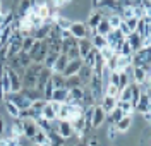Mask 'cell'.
Returning a JSON list of instances; mask_svg holds the SVG:
<instances>
[{"label": "cell", "instance_id": "6da1fadb", "mask_svg": "<svg viewBox=\"0 0 151 146\" xmlns=\"http://www.w3.org/2000/svg\"><path fill=\"white\" fill-rule=\"evenodd\" d=\"M83 115V108L76 107V105H70V103H62L60 105V110L57 114V119L58 120H74L76 117Z\"/></svg>", "mask_w": 151, "mask_h": 146}, {"label": "cell", "instance_id": "7a4b0ae2", "mask_svg": "<svg viewBox=\"0 0 151 146\" xmlns=\"http://www.w3.org/2000/svg\"><path fill=\"white\" fill-rule=\"evenodd\" d=\"M69 35L76 40H83V38H88V35H91L93 36L94 31H89L88 26H86V22H81V21H72V24H70V28H69ZM89 36V38H91Z\"/></svg>", "mask_w": 151, "mask_h": 146}, {"label": "cell", "instance_id": "3957f363", "mask_svg": "<svg viewBox=\"0 0 151 146\" xmlns=\"http://www.w3.org/2000/svg\"><path fill=\"white\" fill-rule=\"evenodd\" d=\"M150 53H151L150 47H142V48H139L137 52H134L131 55L132 67H141L144 64H148V62H150Z\"/></svg>", "mask_w": 151, "mask_h": 146}, {"label": "cell", "instance_id": "277c9868", "mask_svg": "<svg viewBox=\"0 0 151 146\" xmlns=\"http://www.w3.org/2000/svg\"><path fill=\"white\" fill-rule=\"evenodd\" d=\"M60 105H62V103L53 101V100L47 101V105H45L43 110H41V115L45 117V119H48V120H55L57 114H58V110H60Z\"/></svg>", "mask_w": 151, "mask_h": 146}, {"label": "cell", "instance_id": "5b68a950", "mask_svg": "<svg viewBox=\"0 0 151 146\" xmlns=\"http://www.w3.org/2000/svg\"><path fill=\"white\" fill-rule=\"evenodd\" d=\"M57 120H58V119H57ZM55 132L62 137V139H70V137L74 136V129H72V126H70L69 120H58Z\"/></svg>", "mask_w": 151, "mask_h": 146}, {"label": "cell", "instance_id": "8992f818", "mask_svg": "<svg viewBox=\"0 0 151 146\" xmlns=\"http://www.w3.org/2000/svg\"><path fill=\"white\" fill-rule=\"evenodd\" d=\"M21 122H22V136L33 139V136L38 132V126L35 119H21Z\"/></svg>", "mask_w": 151, "mask_h": 146}, {"label": "cell", "instance_id": "52a82bcc", "mask_svg": "<svg viewBox=\"0 0 151 146\" xmlns=\"http://www.w3.org/2000/svg\"><path fill=\"white\" fill-rule=\"evenodd\" d=\"M83 67V60L81 58H74V60H69L67 62L65 69H64V72H62V76L64 78H70V76H76L77 72H79V69Z\"/></svg>", "mask_w": 151, "mask_h": 146}, {"label": "cell", "instance_id": "ba28073f", "mask_svg": "<svg viewBox=\"0 0 151 146\" xmlns=\"http://www.w3.org/2000/svg\"><path fill=\"white\" fill-rule=\"evenodd\" d=\"M7 69V76H9V83H10V93H16V91H21L22 88V83H21V76H19L16 70H12L5 65Z\"/></svg>", "mask_w": 151, "mask_h": 146}, {"label": "cell", "instance_id": "9c48e42d", "mask_svg": "<svg viewBox=\"0 0 151 146\" xmlns=\"http://www.w3.org/2000/svg\"><path fill=\"white\" fill-rule=\"evenodd\" d=\"M115 129H117V132H120V134H127L129 131H131L132 127V115H124L120 120H117L115 124Z\"/></svg>", "mask_w": 151, "mask_h": 146}, {"label": "cell", "instance_id": "30bf717a", "mask_svg": "<svg viewBox=\"0 0 151 146\" xmlns=\"http://www.w3.org/2000/svg\"><path fill=\"white\" fill-rule=\"evenodd\" d=\"M105 117H106V114L103 112V108L100 107V105H94L93 119H91V127H94V129L101 127L103 126V122H105Z\"/></svg>", "mask_w": 151, "mask_h": 146}, {"label": "cell", "instance_id": "8fae6325", "mask_svg": "<svg viewBox=\"0 0 151 146\" xmlns=\"http://www.w3.org/2000/svg\"><path fill=\"white\" fill-rule=\"evenodd\" d=\"M125 41L131 45V48H132V53L134 52H137L139 48H142V38L136 33V31H132V33H129L127 36H125Z\"/></svg>", "mask_w": 151, "mask_h": 146}, {"label": "cell", "instance_id": "7c38bea8", "mask_svg": "<svg viewBox=\"0 0 151 146\" xmlns=\"http://www.w3.org/2000/svg\"><path fill=\"white\" fill-rule=\"evenodd\" d=\"M150 95H142L139 96V100H137V103H136V107H134V110L136 112H139V114H146V112H150L151 107H150Z\"/></svg>", "mask_w": 151, "mask_h": 146}, {"label": "cell", "instance_id": "4fadbf2b", "mask_svg": "<svg viewBox=\"0 0 151 146\" xmlns=\"http://www.w3.org/2000/svg\"><path fill=\"white\" fill-rule=\"evenodd\" d=\"M91 48H93V45H91V40L89 38L77 40V52H79V58H81V60L89 53V50Z\"/></svg>", "mask_w": 151, "mask_h": 146}, {"label": "cell", "instance_id": "5bb4252c", "mask_svg": "<svg viewBox=\"0 0 151 146\" xmlns=\"http://www.w3.org/2000/svg\"><path fill=\"white\" fill-rule=\"evenodd\" d=\"M117 98H113V96H106V95H103V98L100 100V107L103 108V112L105 114H108V112H112L113 108L117 107Z\"/></svg>", "mask_w": 151, "mask_h": 146}, {"label": "cell", "instance_id": "9a60e30c", "mask_svg": "<svg viewBox=\"0 0 151 146\" xmlns=\"http://www.w3.org/2000/svg\"><path fill=\"white\" fill-rule=\"evenodd\" d=\"M76 76H77L79 81H81V86H88V84H89V81H91V76H93V69L84 67V65H83Z\"/></svg>", "mask_w": 151, "mask_h": 146}, {"label": "cell", "instance_id": "2e32d148", "mask_svg": "<svg viewBox=\"0 0 151 146\" xmlns=\"http://www.w3.org/2000/svg\"><path fill=\"white\" fill-rule=\"evenodd\" d=\"M67 96H69V89L67 88H55L53 89V95H52V100L53 101H58V103H65Z\"/></svg>", "mask_w": 151, "mask_h": 146}, {"label": "cell", "instance_id": "e0dca14e", "mask_svg": "<svg viewBox=\"0 0 151 146\" xmlns=\"http://www.w3.org/2000/svg\"><path fill=\"white\" fill-rule=\"evenodd\" d=\"M67 62H69V58H67L65 53H60L58 57H57L55 60V65H53V69H52V72H57V74H62L64 72V69H65Z\"/></svg>", "mask_w": 151, "mask_h": 146}, {"label": "cell", "instance_id": "ac0fdd59", "mask_svg": "<svg viewBox=\"0 0 151 146\" xmlns=\"http://www.w3.org/2000/svg\"><path fill=\"white\" fill-rule=\"evenodd\" d=\"M148 78H151V74H146L142 67H132V83L139 84V83H142Z\"/></svg>", "mask_w": 151, "mask_h": 146}, {"label": "cell", "instance_id": "d6986e66", "mask_svg": "<svg viewBox=\"0 0 151 146\" xmlns=\"http://www.w3.org/2000/svg\"><path fill=\"white\" fill-rule=\"evenodd\" d=\"M21 93L22 96H26L29 101H35V100H40L41 96V91H38L36 88H21Z\"/></svg>", "mask_w": 151, "mask_h": 146}, {"label": "cell", "instance_id": "ffe728a7", "mask_svg": "<svg viewBox=\"0 0 151 146\" xmlns=\"http://www.w3.org/2000/svg\"><path fill=\"white\" fill-rule=\"evenodd\" d=\"M110 31H112V28H110V24H108L106 17H103V19L98 22V26L94 28V35H100V36H106V35H108Z\"/></svg>", "mask_w": 151, "mask_h": 146}, {"label": "cell", "instance_id": "44dd1931", "mask_svg": "<svg viewBox=\"0 0 151 146\" xmlns=\"http://www.w3.org/2000/svg\"><path fill=\"white\" fill-rule=\"evenodd\" d=\"M122 117H124L122 110H120L119 107H115V108L112 110V112H108V114H106V117H105V120H106L108 124H115V122H117V120H120Z\"/></svg>", "mask_w": 151, "mask_h": 146}, {"label": "cell", "instance_id": "7402d4cb", "mask_svg": "<svg viewBox=\"0 0 151 146\" xmlns=\"http://www.w3.org/2000/svg\"><path fill=\"white\" fill-rule=\"evenodd\" d=\"M101 19H103V16H101V14H100L98 10H96V12H93V14H91V16L88 17V22H86L88 29H89V31H94V28L98 26V22H100Z\"/></svg>", "mask_w": 151, "mask_h": 146}, {"label": "cell", "instance_id": "603a6c76", "mask_svg": "<svg viewBox=\"0 0 151 146\" xmlns=\"http://www.w3.org/2000/svg\"><path fill=\"white\" fill-rule=\"evenodd\" d=\"M4 107H5V112L9 114L10 119H19V108L12 103V101H9V100H4Z\"/></svg>", "mask_w": 151, "mask_h": 146}, {"label": "cell", "instance_id": "cb8c5ba5", "mask_svg": "<svg viewBox=\"0 0 151 146\" xmlns=\"http://www.w3.org/2000/svg\"><path fill=\"white\" fill-rule=\"evenodd\" d=\"M89 40H91V45H93L94 50H101V48H105V47H108V45H106V40H105V36L93 35Z\"/></svg>", "mask_w": 151, "mask_h": 146}, {"label": "cell", "instance_id": "d4e9b609", "mask_svg": "<svg viewBox=\"0 0 151 146\" xmlns=\"http://www.w3.org/2000/svg\"><path fill=\"white\" fill-rule=\"evenodd\" d=\"M57 57H58V53L48 52V53H47V57H45V60H43V67L48 69V70H52V69H53V65H55Z\"/></svg>", "mask_w": 151, "mask_h": 146}, {"label": "cell", "instance_id": "484cf974", "mask_svg": "<svg viewBox=\"0 0 151 146\" xmlns=\"http://www.w3.org/2000/svg\"><path fill=\"white\" fill-rule=\"evenodd\" d=\"M50 81H52L53 88H65V78H64L62 74L52 72V76H50Z\"/></svg>", "mask_w": 151, "mask_h": 146}, {"label": "cell", "instance_id": "4316f807", "mask_svg": "<svg viewBox=\"0 0 151 146\" xmlns=\"http://www.w3.org/2000/svg\"><path fill=\"white\" fill-rule=\"evenodd\" d=\"M117 107L122 110L124 115H132V112H134V105H132L131 101H117Z\"/></svg>", "mask_w": 151, "mask_h": 146}, {"label": "cell", "instance_id": "83f0119b", "mask_svg": "<svg viewBox=\"0 0 151 146\" xmlns=\"http://www.w3.org/2000/svg\"><path fill=\"white\" fill-rule=\"evenodd\" d=\"M45 105H47V101H45L43 98H40V100L31 101V107H29V108H31V110H33V112L40 117V115H41V110H43V107H45Z\"/></svg>", "mask_w": 151, "mask_h": 146}, {"label": "cell", "instance_id": "f1b7e54d", "mask_svg": "<svg viewBox=\"0 0 151 146\" xmlns=\"http://www.w3.org/2000/svg\"><path fill=\"white\" fill-rule=\"evenodd\" d=\"M31 5H33V0H21L19 2V17H24L26 14H29V9H31Z\"/></svg>", "mask_w": 151, "mask_h": 146}, {"label": "cell", "instance_id": "f546056e", "mask_svg": "<svg viewBox=\"0 0 151 146\" xmlns=\"http://www.w3.org/2000/svg\"><path fill=\"white\" fill-rule=\"evenodd\" d=\"M35 122H36V126H38V129H40V131H45V132H48V131H50V120H48V119H45L43 115L36 117V119H35Z\"/></svg>", "mask_w": 151, "mask_h": 146}, {"label": "cell", "instance_id": "4dcf8cb0", "mask_svg": "<svg viewBox=\"0 0 151 146\" xmlns=\"http://www.w3.org/2000/svg\"><path fill=\"white\" fill-rule=\"evenodd\" d=\"M31 141H33L35 145H43V143H47V141H48L47 132H45V131H40V129H38V132L35 134V136H33V139H31Z\"/></svg>", "mask_w": 151, "mask_h": 146}, {"label": "cell", "instance_id": "1f68e13d", "mask_svg": "<svg viewBox=\"0 0 151 146\" xmlns=\"http://www.w3.org/2000/svg\"><path fill=\"white\" fill-rule=\"evenodd\" d=\"M33 43H35V38L33 36H24L22 38V43H21V52H26L28 53L31 47H33Z\"/></svg>", "mask_w": 151, "mask_h": 146}, {"label": "cell", "instance_id": "d6a6232c", "mask_svg": "<svg viewBox=\"0 0 151 146\" xmlns=\"http://www.w3.org/2000/svg\"><path fill=\"white\" fill-rule=\"evenodd\" d=\"M137 88H139V91H141L142 95H150V93H151V78L144 79L142 83H139Z\"/></svg>", "mask_w": 151, "mask_h": 146}, {"label": "cell", "instance_id": "836d02e7", "mask_svg": "<svg viewBox=\"0 0 151 146\" xmlns=\"http://www.w3.org/2000/svg\"><path fill=\"white\" fill-rule=\"evenodd\" d=\"M81 86V81L77 76H70V78H65V88L67 89H70V88H77Z\"/></svg>", "mask_w": 151, "mask_h": 146}, {"label": "cell", "instance_id": "e575fe53", "mask_svg": "<svg viewBox=\"0 0 151 146\" xmlns=\"http://www.w3.org/2000/svg\"><path fill=\"white\" fill-rule=\"evenodd\" d=\"M48 16H50V9H48L47 4L38 5V17H41V19L45 21V19H48Z\"/></svg>", "mask_w": 151, "mask_h": 146}, {"label": "cell", "instance_id": "d590c367", "mask_svg": "<svg viewBox=\"0 0 151 146\" xmlns=\"http://www.w3.org/2000/svg\"><path fill=\"white\" fill-rule=\"evenodd\" d=\"M98 53H100V57L103 58L105 62H106L108 58H112L113 55H115V53H113V52H112V48H110V47H105V48L98 50Z\"/></svg>", "mask_w": 151, "mask_h": 146}, {"label": "cell", "instance_id": "8d00e7d4", "mask_svg": "<svg viewBox=\"0 0 151 146\" xmlns=\"http://www.w3.org/2000/svg\"><path fill=\"white\" fill-rule=\"evenodd\" d=\"M124 21V24H125V26H127V29H129V31H136V26H137V17H134V16H132V17H129V19H122Z\"/></svg>", "mask_w": 151, "mask_h": 146}, {"label": "cell", "instance_id": "74e56055", "mask_svg": "<svg viewBox=\"0 0 151 146\" xmlns=\"http://www.w3.org/2000/svg\"><path fill=\"white\" fill-rule=\"evenodd\" d=\"M117 136H119V132H117V129H115V126L113 124H110V127H108V131H106V137L108 139H117Z\"/></svg>", "mask_w": 151, "mask_h": 146}, {"label": "cell", "instance_id": "f35d334b", "mask_svg": "<svg viewBox=\"0 0 151 146\" xmlns=\"http://www.w3.org/2000/svg\"><path fill=\"white\" fill-rule=\"evenodd\" d=\"M69 2H70V0H52V4H53L55 9H62V7H65Z\"/></svg>", "mask_w": 151, "mask_h": 146}, {"label": "cell", "instance_id": "ab89813d", "mask_svg": "<svg viewBox=\"0 0 151 146\" xmlns=\"http://www.w3.org/2000/svg\"><path fill=\"white\" fill-rule=\"evenodd\" d=\"M4 131H5V120L0 117V136H4Z\"/></svg>", "mask_w": 151, "mask_h": 146}, {"label": "cell", "instance_id": "60d3db41", "mask_svg": "<svg viewBox=\"0 0 151 146\" xmlns=\"http://www.w3.org/2000/svg\"><path fill=\"white\" fill-rule=\"evenodd\" d=\"M142 117H144V120H146V124H150V117H151V114H150V112H146V114H142Z\"/></svg>", "mask_w": 151, "mask_h": 146}, {"label": "cell", "instance_id": "b9f144b4", "mask_svg": "<svg viewBox=\"0 0 151 146\" xmlns=\"http://www.w3.org/2000/svg\"><path fill=\"white\" fill-rule=\"evenodd\" d=\"M0 146H9L7 145V139H5L4 136H2V139H0Z\"/></svg>", "mask_w": 151, "mask_h": 146}, {"label": "cell", "instance_id": "7bdbcfd3", "mask_svg": "<svg viewBox=\"0 0 151 146\" xmlns=\"http://www.w3.org/2000/svg\"><path fill=\"white\" fill-rule=\"evenodd\" d=\"M2 14H4V4H2V0H0V17H2Z\"/></svg>", "mask_w": 151, "mask_h": 146}, {"label": "cell", "instance_id": "ee69618b", "mask_svg": "<svg viewBox=\"0 0 151 146\" xmlns=\"http://www.w3.org/2000/svg\"><path fill=\"white\" fill-rule=\"evenodd\" d=\"M100 0H91V4H93V7H96V4H98Z\"/></svg>", "mask_w": 151, "mask_h": 146}, {"label": "cell", "instance_id": "f6af8a7d", "mask_svg": "<svg viewBox=\"0 0 151 146\" xmlns=\"http://www.w3.org/2000/svg\"><path fill=\"white\" fill-rule=\"evenodd\" d=\"M38 146H52V145H50V143L47 141V143H43V145H38Z\"/></svg>", "mask_w": 151, "mask_h": 146}, {"label": "cell", "instance_id": "bcb514c9", "mask_svg": "<svg viewBox=\"0 0 151 146\" xmlns=\"http://www.w3.org/2000/svg\"><path fill=\"white\" fill-rule=\"evenodd\" d=\"M33 146H38V145H33Z\"/></svg>", "mask_w": 151, "mask_h": 146}]
</instances>
